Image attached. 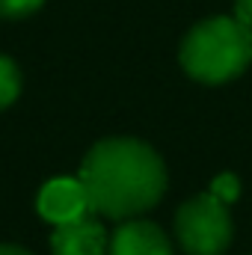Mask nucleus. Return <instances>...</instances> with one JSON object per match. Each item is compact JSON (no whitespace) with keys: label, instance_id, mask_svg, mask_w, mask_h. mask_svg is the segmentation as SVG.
Returning <instances> with one entry per match:
<instances>
[{"label":"nucleus","instance_id":"nucleus-1","mask_svg":"<svg viewBox=\"0 0 252 255\" xmlns=\"http://www.w3.org/2000/svg\"><path fill=\"white\" fill-rule=\"evenodd\" d=\"M80 181L92 214L133 220L163 196L166 169L151 145L130 136H113L92 145V151L83 157Z\"/></svg>","mask_w":252,"mask_h":255},{"label":"nucleus","instance_id":"nucleus-2","mask_svg":"<svg viewBox=\"0 0 252 255\" xmlns=\"http://www.w3.org/2000/svg\"><path fill=\"white\" fill-rule=\"evenodd\" d=\"M252 63V30L238 18H208L181 45V65L199 83H226Z\"/></svg>","mask_w":252,"mask_h":255},{"label":"nucleus","instance_id":"nucleus-3","mask_svg":"<svg viewBox=\"0 0 252 255\" xmlns=\"http://www.w3.org/2000/svg\"><path fill=\"white\" fill-rule=\"evenodd\" d=\"M175 235L187 255H223L232 244V220L223 202L202 193L175 214Z\"/></svg>","mask_w":252,"mask_h":255},{"label":"nucleus","instance_id":"nucleus-4","mask_svg":"<svg viewBox=\"0 0 252 255\" xmlns=\"http://www.w3.org/2000/svg\"><path fill=\"white\" fill-rule=\"evenodd\" d=\"M36 208L39 214L54 223V226H63V223H74L80 217H89L92 208H89V196L80 178H54L48 181L39 199H36Z\"/></svg>","mask_w":252,"mask_h":255},{"label":"nucleus","instance_id":"nucleus-5","mask_svg":"<svg viewBox=\"0 0 252 255\" xmlns=\"http://www.w3.org/2000/svg\"><path fill=\"white\" fill-rule=\"evenodd\" d=\"M107 247H110L107 232L92 217L63 223L51 235V253L54 255H107Z\"/></svg>","mask_w":252,"mask_h":255},{"label":"nucleus","instance_id":"nucleus-6","mask_svg":"<svg viewBox=\"0 0 252 255\" xmlns=\"http://www.w3.org/2000/svg\"><path fill=\"white\" fill-rule=\"evenodd\" d=\"M110 255H172V244L160 226L148 220H127L110 238Z\"/></svg>","mask_w":252,"mask_h":255},{"label":"nucleus","instance_id":"nucleus-7","mask_svg":"<svg viewBox=\"0 0 252 255\" xmlns=\"http://www.w3.org/2000/svg\"><path fill=\"white\" fill-rule=\"evenodd\" d=\"M21 92V71L9 57L0 54V110H6Z\"/></svg>","mask_w":252,"mask_h":255},{"label":"nucleus","instance_id":"nucleus-8","mask_svg":"<svg viewBox=\"0 0 252 255\" xmlns=\"http://www.w3.org/2000/svg\"><path fill=\"white\" fill-rule=\"evenodd\" d=\"M211 196L217 199V202H223L226 208L241 196V181H238V175H232V172H223V175H217L214 181H211Z\"/></svg>","mask_w":252,"mask_h":255},{"label":"nucleus","instance_id":"nucleus-9","mask_svg":"<svg viewBox=\"0 0 252 255\" xmlns=\"http://www.w3.org/2000/svg\"><path fill=\"white\" fill-rule=\"evenodd\" d=\"M45 0H0V18H27L42 9Z\"/></svg>","mask_w":252,"mask_h":255},{"label":"nucleus","instance_id":"nucleus-10","mask_svg":"<svg viewBox=\"0 0 252 255\" xmlns=\"http://www.w3.org/2000/svg\"><path fill=\"white\" fill-rule=\"evenodd\" d=\"M235 18L252 30V0H235Z\"/></svg>","mask_w":252,"mask_h":255},{"label":"nucleus","instance_id":"nucleus-11","mask_svg":"<svg viewBox=\"0 0 252 255\" xmlns=\"http://www.w3.org/2000/svg\"><path fill=\"white\" fill-rule=\"evenodd\" d=\"M0 255H30L21 247H12V244H0Z\"/></svg>","mask_w":252,"mask_h":255}]
</instances>
